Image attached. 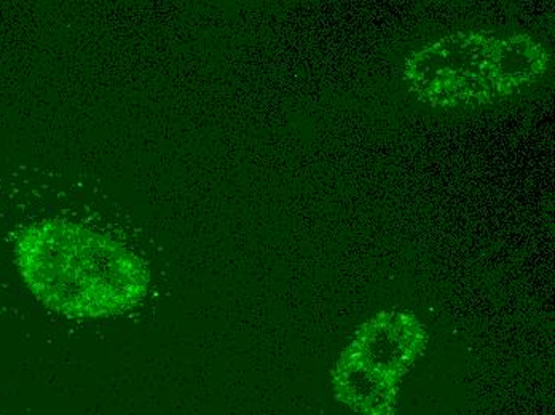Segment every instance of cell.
I'll return each mask as SVG.
<instances>
[{
	"label": "cell",
	"mask_w": 555,
	"mask_h": 415,
	"mask_svg": "<svg viewBox=\"0 0 555 415\" xmlns=\"http://www.w3.org/2000/svg\"><path fill=\"white\" fill-rule=\"evenodd\" d=\"M15 262L36 299L67 319L124 315L151 286V272L137 252L66 219L26 225L16 237Z\"/></svg>",
	"instance_id": "obj_1"
}]
</instances>
